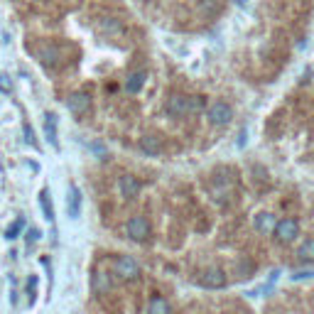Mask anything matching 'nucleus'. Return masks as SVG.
<instances>
[{
    "label": "nucleus",
    "instance_id": "obj_1",
    "mask_svg": "<svg viewBox=\"0 0 314 314\" xmlns=\"http://www.w3.org/2000/svg\"><path fill=\"white\" fill-rule=\"evenodd\" d=\"M125 233H128L130 241L145 243V241L150 238V224H147V219H145V216H133V219L125 224Z\"/></svg>",
    "mask_w": 314,
    "mask_h": 314
},
{
    "label": "nucleus",
    "instance_id": "obj_2",
    "mask_svg": "<svg viewBox=\"0 0 314 314\" xmlns=\"http://www.w3.org/2000/svg\"><path fill=\"white\" fill-rule=\"evenodd\" d=\"M206 118H209V123H211V125H228V123H231V118H233V108H231L226 101H216V103H211V106H209Z\"/></svg>",
    "mask_w": 314,
    "mask_h": 314
},
{
    "label": "nucleus",
    "instance_id": "obj_3",
    "mask_svg": "<svg viewBox=\"0 0 314 314\" xmlns=\"http://www.w3.org/2000/svg\"><path fill=\"white\" fill-rule=\"evenodd\" d=\"M115 275H118L120 280H137V275H140L137 260H135L133 255L118 258V260H115Z\"/></svg>",
    "mask_w": 314,
    "mask_h": 314
},
{
    "label": "nucleus",
    "instance_id": "obj_4",
    "mask_svg": "<svg viewBox=\"0 0 314 314\" xmlns=\"http://www.w3.org/2000/svg\"><path fill=\"white\" fill-rule=\"evenodd\" d=\"M299 236V224L294 221V219H282V221H277V226H275V238L280 241V243H290V241H294Z\"/></svg>",
    "mask_w": 314,
    "mask_h": 314
},
{
    "label": "nucleus",
    "instance_id": "obj_5",
    "mask_svg": "<svg viewBox=\"0 0 314 314\" xmlns=\"http://www.w3.org/2000/svg\"><path fill=\"white\" fill-rule=\"evenodd\" d=\"M199 285L206 287V290H219V287L226 285V272L219 270V268H209L199 275Z\"/></svg>",
    "mask_w": 314,
    "mask_h": 314
},
{
    "label": "nucleus",
    "instance_id": "obj_6",
    "mask_svg": "<svg viewBox=\"0 0 314 314\" xmlns=\"http://www.w3.org/2000/svg\"><path fill=\"white\" fill-rule=\"evenodd\" d=\"M167 113L172 118H182V115H189L192 108H189V96H172L167 101Z\"/></svg>",
    "mask_w": 314,
    "mask_h": 314
},
{
    "label": "nucleus",
    "instance_id": "obj_7",
    "mask_svg": "<svg viewBox=\"0 0 314 314\" xmlns=\"http://www.w3.org/2000/svg\"><path fill=\"white\" fill-rule=\"evenodd\" d=\"M118 189H120L123 199H135V197L140 194V182H137V177H133V175H123L120 182H118Z\"/></svg>",
    "mask_w": 314,
    "mask_h": 314
},
{
    "label": "nucleus",
    "instance_id": "obj_8",
    "mask_svg": "<svg viewBox=\"0 0 314 314\" xmlns=\"http://www.w3.org/2000/svg\"><path fill=\"white\" fill-rule=\"evenodd\" d=\"M69 111H71L74 115L89 113V111H91V98H89V93H74V96L69 98Z\"/></svg>",
    "mask_w": 314,
    "mask_h": 314
},
{
    "label": "nucleus",
    "instance_id": "obj_9",
    "mask_svg": "<svg viewBox=\"0 0 314 314\" xmlns=\"http://www.w3.org/2000/svg\"><path fill=\"white\" fill-rule=\"evenodd\" d=\"M67 211L71 219H79V214H81V192L74 184L69 187V194H67Z\"/></svg>",
    "mask_w": 314,
    "mask_h": 314
},
{
    "label": "nucleus",
    "instance_id": "obj_10",
    "mask_svg": "<svg viewBox=\"0 0 314 314\" xmlns=\"http://www.w3.org/2000/svg\"><path fill=\"white\" fill-rule=\"evenodd\" d=\"M275 226H277V221L272 214H258L255 216V231L258 233H275Z\"/></svg>",
    "mask_w": 314,
    "mask_h": 314
},
{
    "label": "nucleus",
    "instance_id": "obj_11",
    "mask_svg": "<svg viewBox=\"0 0 314 314\" xmlns=\"http://www.w3.org/2000/svg\"><path fill=\"white\" fill-rule=\"evenodd\" d=\"M140 150H142L145 155L155 157V155H160L162 145H160V140H157L155 135H145V137H140Z\"/></svg>",
    "mask_w": 314,
    "mask_h": 314
},
{
    "label": "nucleus",
    "instance_id": "obj_12",
    "mask_svg": "<svg viewBox=\"0 0 314 314\" xmlns=\"http://www.w3.org/2000/svg\"><path fill=\"white\" fill-rule=\"evenodd\" d=\"M147 314H172V307L165 297H152L147 304Z\"/></svg>",
    "mask_w": 314,
    "mask_h": 314
},
{
    "label": "nucleus",
    "instance_id": "obj_13",
    "mask_svg": "<svg viewBox=\"0 0 314 314\" xmlns=\"http://www.w3.org/2000/svg\"><path fill=\"white\" fill-rule=\"evenodd\" d=\"M45 133H47L49 145L57 147L59 142H57V115H54V113H47V115H45Z\"/></svg>",
    "mask_w": 314,
    "mask_h": 314
},
{
    "label": "nucleus",
    "instance_id": "obj_14",
    "mask_svg": "<svg viewBox=\"0 0 314 314\" xmlns=\"http://www.w3.org/2000/svg\"><path fill=\"white\" fill-rule=\"evenodd\" d=\"M93 290H96L98 294L111 292V275L103 272V270H96V272H93Z\"/></svg>",
    "mask_w": 314,
    "mask_h": 314
},
{
    "label": "nucleus",
    "instance_id": "obj_15",
    "mask_svg": "<svg viewBox=\"0 0 314 314\" xmlns=\"http://www.w3.org/2000/svg\"><path fill=\"white\" fill-rule=\"evenodd\" d=\"M145 71H133L130 76H128V81H125V89L130 91V93H137L142 86H145Z\"/></svg>",
    "mask_w": 314,
    "mask_h": 314
},
{
    "label": "nucleus",
    "instance_id": "obj_16",
    "mask_svg": "<svg viewBox=\"0 0 314 314\" xmlns=\"http://www.w3.org/2000/svg\"><path fill=\"white\" fill-rule=\"evenodd\" d=\"M40 206H42V214L47 221H54V209H52V199H49V189H42L40 192Z\"/></svg>",
    "mask_w": 314,
    "mask_h": 314
},
{
    "label": "nucleus",
    "instance_id": "obj_17",
    "mask_svg": "<svg viewBox=\"0 0 314 314\" xmlns=\"http://www.w3.org/2000/svg\"><path fill=\"white\" fill-rule=\"evenodd\" d=\"M40 59H42L45 67H52V64H57V59H59V49H57V47H42V49H40Z\"/></svg>",
    "mask_w": 314,
    "mask_h": 314
},
{
    "label": "nucleus",
    "instance_id": "obj_18",
    "mask_svg": "<svg viewBox=\"0 0 314 314\" xmlns=\"http://www.w3.org/2000/svg\"><path fill=\"white\" fill-rule=\"evenodd\" d=\"M299 258H302L304 263L314 260V238H307V241L299 246Z\"/></svg>",
    "mask_w": 314,
    "mask_h": 314
},
{
    "label": "nucleus",
    "instance_id": "obj_19",
    "mask_svg": "<svg viewBox=\"0 0 314 314\" xmlns=\"http://www.w3.org/2000/svg\"><path fill=\"white\" fill-rule=\"evenodd\" d=\"M98 27H101L103 32H120V22H118L115 18H103V20L98 22Z\"/></svg>",
    "mask_w": 314,
    "mask_h": 314
},
{
    "label": "nucleus",
    "instance_id": "obj_20",
    "mask_svg": "<svg viewBox=\"0 0 314 314\" xmlns=\"http://www.w3.org/2000/svg\"><path fill=\"white\" fill-rule=\"evenodd\" d=\"M22 226H25V221H22V219H15V221L8 226V231H5V238H10V241H13V238H18V233L22 231Z\"/></svg>",
    "mask_w": 314,
    "mask_h": 314
},
{
    "label": "nucleus",
    "instance_id": "obj_21",
    "mask_svg": "<svg viewBox=\"0 0 314 314\" xmlns=\"http://www.w3.org/2000/svg\"><path fill=\"white\" fill-rule=\"evenodd\" d=\"M189 108H192V113L204 111V98L202 96H189Z\"/></svg>",
    "mask_w": 314,
    "mask_h": 314
},
{
    "label": "nucleus",
    "instance_id": "obj_22",
    "mask_svg": "<svg viewBox=\"0 0 314 314\" xmlns=\"http://www.w3.org/2000/svg\"><path fill=\"white\" fill-rule=\"evenodd\" d=\"M25 140H27V145H32V147H37V137H35V130H32V125H27L25 123Z\"/></svg>",
    "mask_w": 314,
    "mask_h": 314
},
{
    "label": "nucleus",
    "instance_id": "obj_23",
    "mask_svg": "<svg viewBox=\"0 0 314 314\" xmlns=\"http://www.w3.org/2000/svg\"><path fill=\"white\" fill-rule=\"evenodd\" d=\"M309 277H314V270H297L292 275V280H309Z\"/></svg>",
    "mask_w": 314,
    "mask_h": 314
},
{
    "label": "nucleus",
    "instance_id": "obj_24",
    "mask_svg": "<svg viewBox=\"0 0 314 314\" xmlns=\"http://www.w3.org/2000/svg\"><path fill=\"white\" fill-rule=\"evenodd\" d=\"M37 238H40V233H37V231H35V228H32V231H30V233H27V241H30V243H32V241H37Z\"/></svg>",
    "mask_w": 314,
    "mask_h": 314
},
{
    "label": "nucleus",
    "instance_id": "obj_25",
    "mask_svg": "<svg viewBox=\"0 0 314 314\" xmlns=\"http://www.w3.org/2000/svg\"><path fill=\"white\" fill-rule=\"evenodd\" d=\"M236 3H238V5H246V3H248V0H236Z\"/></svg>",
    "mask_w": 314,
    "mask_h": 314
},
{
    "label": "nucleus",
    "instance_id": "obj_26",
    "mask_svg": "<svg viewBox=\"0 0 314 314\" xmlns=\"http://www.w3.org/2000/svg\"><path fill=\"white\" fill-rule=\"evenodd\" d=\"M241 314H246V312H241Z\"/></svg>",
    "mask_w": 314,
    "mask_h": 314
}]
</instances>
